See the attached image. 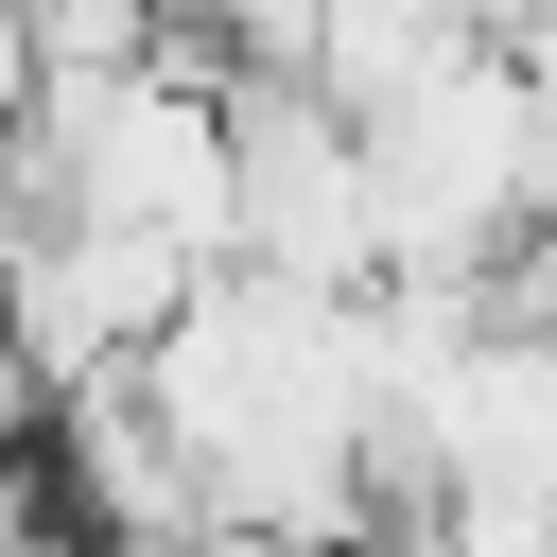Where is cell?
Returning a JSON list of instances; mask_svg holds the SVG:
<instances>
[{"instance_id":"cell-2","label":"cell","mask_w":557,"mask_h":557,"mask_svg":"<svg viewBox=\"0 0 557 557\" xmlns=\"http://www.w3.org/2000/svg\"><path fill=\"white\" fill-rule=\"evenodd\" d=\"M0 104H52V52H35V0H0Z\"/></svg>"},{"instance_id":"cell-1","label":"cell","mask_w":557,"mask_h":557,"mask_svg":"<svg viewBox=\"0 0 557 557\" xmlns=\"http://www.w3.org/2000/svg\"><path fill=\"white\" fill-rule=\"evenodd\" d=\"M157 70H191V87L331 70V0H157Z\"/></svg>"}]
</instances>
